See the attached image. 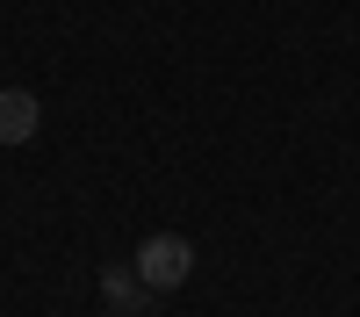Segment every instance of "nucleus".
I'll return each mask as SVG.
<instances>
[{
  "mask_svg": "<svg viewBox=\"0 0 360 317\" xmlns=\"http://www.w3.org/2000/svg\"><path fill=\"white\" fill-rule=\"evenodd\" d=\"M137 274H144L152 296H166V288H180V281L195 274V245L180 238V231H152V238L137 245Z\"/></svg>",
  "mask_w": 360,
  "mask_h": 317,
  "instance_id": "obj_1",
  "label": "nucleus"
},
{
  "mask_svg": "<svg viewBox=\"0 0 360 317\" xmlns=\"http://www.w3.org/2000/svg\"><path fill=\"white\" fill-rule=\"evenodd\" d=\"M37 123H44L37 94H29V86H0V144H29Z\"/></svg>",
  "mask_w": 360,
  "mask_h": 317,
  "instance_id": "obj_2",
  "label": "nucleus"
},
{
  "mask_svg": "<svg viewBox=\"0 0 360 317\" xmlns=\"http://www.w3.org/2000/svg\"><path fill=\"white\" fill-rule=\"evenodd\" d=\"M101 296H108L115 310H144V303H152V288H144V274H130V267H108V274H101Z\"/></svg>",
  "mask_w": 360,
  "mask_h": 317,
  "instance_id": "obj_3",
  "label": "nucleus"
}]
</instances>
